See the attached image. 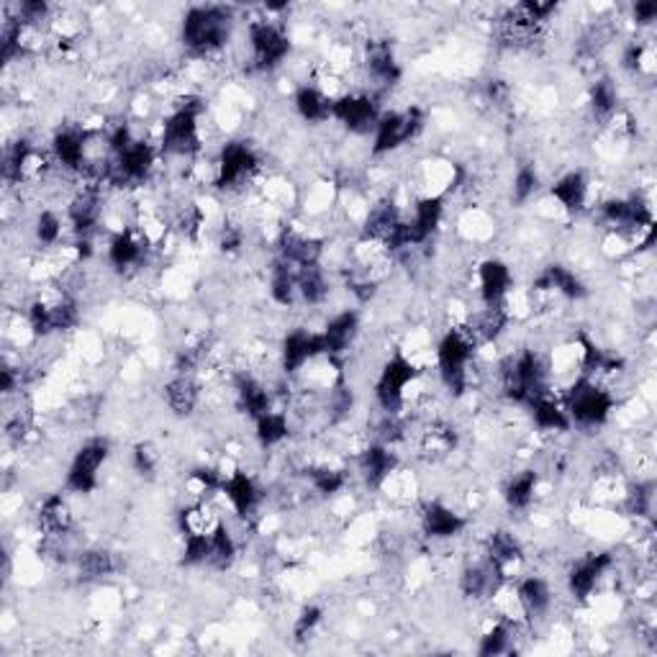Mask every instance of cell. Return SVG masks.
<instances>
[{"label": "cell", "instance_id": "1", "mask_svg": "<svg viewBox=\"0 0 657 657\" xmlns=\"http://www.w3.org/2000/svg\"><path fill=\"white\" fill-rule=\"evenodd\" d=\"M480 362L483 350L463 321L445 329V335L439 337L437 347H434V368H437L439 385L453 399H465L473 391L475 380L483 375Z\"/></svg>", "mask_w": 657, "mask_h": 657}, {"label": "cell", "instance_id": "2", "mask_svg": "<svg viewBox=\"0 0 657 657\" xmlns=\"http://www.w3.org/2000/svg\"><path fill=\"white\" fill-rule=\"evenodd\" d=\"M234 8L190 6L180 21V44L195 60H213L226 50L234 34Z\"/></svg>", "mask_w": 657, "mask_h": 657}, {"label": "cell", "instance_id": "3", "mask_svg": "<svg viewBox=\"0 0 657 657\" xmlns=\"http://www.w3.org/2000/svg\"><path fill=\"white\" fill-rule=\"evenodd\" d=\"M560 399L565 403L570 424L581 426V430H598V426L608 424V418L619 406L612 388L585 375H575L570 380L568 391H563Z\"/></svg>", "mask_w": 657, "mask_h": 657}, {"label": "cell", "instance_id": "4", "mask_svg": "<svg viewBox=\"0 0 657 657\" xmlns=\"http://www.w3.org/2000/svg\"><path fill=\"white\" fill-rule=\"evenodd\" d=\"M422 383V368L403 350H395L375 378V403L385 416H403L411 406V391Z\"/></svg>", "mask_w": 657, "mask_h": 657}, {"label": "cell", "instance_id": "5", "mask_svg": "<svg viewBox=\"0 0 657 657\" xmlns=\"http://www.w3.org/2000/svg\"><path fill=\"white\" fill-rule=\"evenodd\" d=\"M263 172V157L247 139H229L213 157V188L221 193H244Z\"/></svg>", "mask_w": 657, "mask_h": 657}, {"label": "cell", "instance_id": "6", "mask_svg": "<svg viewBox=\"0 0 657 657\" xmlns=\"http://www.w3.org/2000/svg\"><path fill=\"white\" fill-rule=\"evenodd\" d=\"M247 46L252 73L259 75H271L280 70L293 52L290 34L283 19H273L271 13L247 23Z\"/></svg>", "mask_w": 657, "mask_h": 657}, {"label": "cell", "instance_id": "7", "mask_svg": "<svg viewBox=\"0 0 657 657\" xmlns=\"http://www.w3.org/2000/svg\"><path fill=\"white\" fill-rule=\"evenodd\" d=\"M426 129V114L424 108L418 106H406V108H383L380 114L375 129H373V141H370V155L373 157H388L399 152L411 141L422 137Z\"/></svg>", "mask_w": 657, "mask_h": 657}, {"label": "cell", "instance_id": "8", "mask_svg": "<svg viewBox=\"0 0 657 657\" xmlns=\"http://www.w3.org/2000/svg\"><path fill=\"white\" fill-rule=\"evenodd\" d=\"M110 457V442L106 437L85 439L70 460L62 490L75 496H91L100 486V470Z\"/></svg>", "mask_w": 657, "mask_h": 657}, {"label": "cell", "instance_id": "9", "mask_svg": "<svg viewBox=\"0 0 657 657\" xmlns=\"http://www.w3.org/2000/svg\"><path fill=\"white\" fill-rule=\"evenodd\" d=\"M380 114H383L380 95L370 93L368 88L339 93L335 98V106H331V121H339L347 131L358 134V137L373 134Z\"/></svg>", "mask_w": 657, "mask_h": 657}, {"label": "cell", "instance_id": "10", "mask_svg": "<svg viewBox=\"0 0 657 657\" xmlns=\"http://www.w3.org/2000/svg\"><path fill=\"white\" fill-rule=\"evenodd\" d=\"M616 568V558L612 550H598V552H585L577 560H573V565L568 568L565 583H568V593L573 596L577 604H589V601L596 596L601 585L612 570Z\"/></svg>", "mask_w": 657, "mask_h": 657}, {"label": "cell", "instance_id": "11", "mask_svg": "<svg viewBox=\"0 0 657 657\" xmlns=\"http://www.w3.org/2000/svg\"><path fill=\"white\" fill-rule=\"evenodd\" d=\"M152 247L155 244L145 234V229H141L139 224H129L124 229H116V232H110L106 259L116 273H121V275L139 273V271H145L147 257H149V252H152Z\"/></svg>", "mask_w": 657, "mask_h": 657}, {"label": "cell", "instance_id": "12", "mask_svg": "<svg viewBox=\"0 0 657 657\" xmlns=\"http://www.w3.org/2000/svg\"><path fill=\"white\" fill-rule=\"evenodd\" d=\"M319 358H324V345H321L319 331L308 327H296L283 337L278 360L285 378H298Z\"/></svg>", "mask_w": 657, "mask_h": 657}, {"label": "cell", "instance_id": "13", "mask_svg": "<svg viewBox=\"0 0 657 657\" xmlns=\"http://www.w3.org/2000/svg\"><path fill=\"white\" fill-rule=\"evenodd\" d=\"M221 496L229 501V509L236 519L252 521L259 513V506L265 501V488L259 480L244 468H232L221 483Z\"/></svg>", "mask_w": 657, "mask_h": 657}, {"label": "cell", "instance_id": "14", "mask_svg": "<svg viewBox=\"0 0 657 657\" xmlns=\"http://www.w3.org/2000/svg\"><path fill=\"white\" fill-rule=\"evenodd\" d=\"M362 70H365L370 93L375 95L391 91L403 75L393 44L388 39H368L365 54H362Z\"/></svg>", "mask_w": 657, "mask_h": 657}, {"label": "cell", "instance_id": "15", "mask_svg": "<svg viewBox=\"0 0 657 657\" xmlns=\"http://www.w3.org/2000/svg\"><path fill=\"white\" fill-rule=\"evenodd\" d=\"M354 463H358L360 480L365 483V488L370 490L385 488L401 465L399 453H395L391 445H383V442L378 439L360 447L358 453H354Z\"/></svg>", "mask_w": 657, "mask_h": 657}, {"label": "cell", "instance_id": "16", "mask_svg": "<svg viewBox=\"0 0 657 657\" xmlns=\"http://www.w3.org/2000/svg\"><path fill=\"white\" fill-rule=\"evenodd\" d=\"M475 285H478L480 306H501L517 290V278L506 259L486 257L475 267Z\"/></svg>", "mask_w": 657, "mask_h": 657}, {"label": "cell", "instance_id": "17", "mask_svg": "<svg viewBox=\"0 0 657 657\" xmlns=\"http://www.w3.org/2000/svg\"><path fill=\"white\" fill-rule=\"evenodd\" d=\"M468 524L470 519L445 501H426L418 511V527H422L426 540L432 542L455 540L468 529Z\"/></svg>", "mask_w": 657, "mask_h": 657}, {"label": "cell", "instance_id": "18", "mask_svg": "<svg viewBox=\"0 0 657 657\" xmlns=\"http://www.w3.org/2000/svg\"><path fill=\"white\" fill-rule=\"evenodd\" d=\"M483 558L498 570V575H501L506 583L519 575V570L527 560L524 544H521V540L511 529H494V532L488 534L486 544H483Z\"/></svg>", "mask_w": 657, "mask_h": 657}, {"label": "cell", "instance_id": "19", "mask_svg": "<svg viewBox=\"0 0 657 657\" xmlns=\"http://www.w3.org/2000/svg\"><path fill=\"white\" fill-rule=\"evenodd\" d=\"M529 290L540 293V296L560 298V300H575V304L577 300L589 298L591 293L581 275L563 263H552L548 267H542V273L532 280Z\"/></svg>", "mask_w": 657, "mask_h": 657}, {"label": "cell", "instance_id": "20", "mask_svg": "<svg viewBox=\"0 0 657 657\" xmlns=\"http://www.w3.org/2000/svg\"><path fill=\"white\" fill-rule=\"evenodd\" d=\"M513 598H517L519 614L527 624L548 619L552 606H555V591L548 577L542 575H524L513 585Z\"/></svg>", "mask_w": 657, "mask_h": 657}, {"label": "cell", "instance_id": "21", "mask_svg": "<svg viewBox=\"0 0 657 657\" xmlns=\"http://www.w3.org/2000/svg\"><path fill=\"white\" fill-rule=\"evenodd\" d=\"M324 358L339 362L352 350L360 337V311L358 308H342L319 329Z\"/></svg>", "mask_w": 657, "mask_h": 657}, {"label": "cell", "instance_id": "22", "mask_svg": "<svg viewBox=\"0 0 657 657\" xmlns=\"http://www.w3.org/2000/svg\"><path fill=\"white\" fill-rule=\"evenodd\" d=\"M36 527L42 532L44 540H65L73 534L75 513L70 506L67 490H57V494L44 496L36 506Z\"/></svg>", "mask_w": 657, "mask_h": 657}, {"label": "cell", "instance_id": "23", "mask_svg": "<svg viewBox=\"0 0 657 657\" xmlns=\"http://www.w3.org/2000/svg\"><path fill=\"white\" fill-rule=\"evenodd\" d=\"M234 403L244 416L255 422V418L275 409V393L263 378L250 373V370H240L234 375Z\"/></svg>", "mask_w": 657, "mask_h": 657}, {"label": "cell", "instance_id": "24", "mask_svg": "<svg viewBox=\"0 0 657 657\" xmlns=\"http://www.w3.org/2000/svg\"><path fill=\"white\" fill-rule=\"evenodd\" d=\"M591 180L583 170H568L550 186V198L565 216H581L591 205Z\"/></svg>", "mask_w": 657, "mask_h": 657}, {"label": "cell", "instance_id": "25", "mask_svg": "<svg viewBox=\"0 0 657 657\" xmlns=\"http://www.w3.org/2000/svg\"><path fill=\"white\" fill-rule=\"evenodd\" d=\"M162 401L176 416H180V418L193 416L203 401L201 378L172 373L168 383L162 385Z\"/></svg>", "mask_w": 657, "mask_h": 657}, {"label": "cell", "instance_id": "26", "mask_svg": "<svg viewBox=\"0 0 657 657\" xmlns=\"http://www.w3.org/2000/svg\"><path fill=\"white\" fill-rule=\"evenodd\" d=\"M540 486H542L540 470L521 468L517 473H511L501 488V498H504L506 509L517 511V513H524L532 509L537 496H540Z\"/></svg>", "mask_w": 657, "mask_h": 657}, {"label": "cell", "instance_id": "27", "mask_svg": "<svg viewBox=\"0 0 657 657\" xmlns=\"http://www.w3.org/2000/svg\"><path fill=\"white\" fill-rule=\"evenodd\" d=\"M331 106H335V98L319 88L316 83H304L298 85L296 93H293V108L300 121L311 124V126H321L331 121Z\"/></svg>", "mask_w": 657, "mask_h": 657}, {"label": "cell", "instance_id": "28", "mask_svg": "<svg viewBox=\"0 0 657 657\" xmlns=\"http://www.w3.org/2000/svg\"><path fill=\"white\" fill-rule=\"evenodd\" d=\"M527 411H529V418H532L534 430L540 434H565L573 430V424H570V416L565 411V403L563 399H558L555 391L542 395V399H537Z\"/></svg>", "mask_w": 657, "mask_h": 657}, {"label": "cell", "instance_id": "29", "mask_svg": "<svg viewBox=\"0 0 657 657\" xmlns=\"http://www.w3.org/2000/svg\"><path fill=\"white\" fill-rule=\"evenodd\" d=\"M73 565L83 583H100L106 581V577H114L118 570H121L118 558L106 548H85L75 552Z\"/></svg>", "mask_w": 657, "mask_h": 657}, {"label": "cell", "instance_id": "30", "mask_svg": "<svg viewBox=\"0 0 657 657\" xmlns=\"http://www.w3.org/2000/svg\"><path fill=\"white\" fill-rule=\"evenodd\" d=\"M31 232H34V242L46 252H57V250L70 247V244L65 242V236L67 234L73 236V232H70V224H67V216H62L60 211L50 209V205L36 213Z\"/></svg>", "mask_w": 657, "mask_h": 657}, {"label": "cell", "instance_id": "31", "mask_svg": "<svg viewBox=\"0 0 657 657\" xmlns=\"http://www.w3.org/2000/svg\"><path fill=\"white\" fill-rule=\"evenodd\" d=\"M619 85H616L614 77L608 75H598L596 81H591L589 85V110L591 118L598 124H608L612 118L619 114Z\"/></svg>", "mask_w": 657, "mask_h": 657}, {"label": "cell", "instance_id": "32", "mask_svg": "<svg viewBox=\"0 0 657 657\" xmlns=\"http://www.w3.org/2000/svg\"><path fill=\"white\" fill-rule=\"evenodd\" d=\"M304 475L314 494H319L321 498H335L350 486V470L331 463H311Z\"/></svg>", "mask_w": 657, "mask_h": 657}, {"label": "cell", "instance_id": "33", "mask_svg": "<svg viewBox=\"0 0 657 657\" xmlns=\"http://www.w3.org/2000/svg\"><path fill=\"white\" fill-rule=\"evenodd\" d=\"M521 624V622H517ZM517 624L509 616H498L486 627L480 639H478V655L480 657H494V655H506L513 653V637H517Z\"/></svg>", "mask_w": 657, "mask_h": 657}, {"label": "cell", "instance_id": "34", "mask_svg": "<svg viewBox=\"0 0 657 657\" xmlns=\"http://www.w3.org/2000/svg\"><path fill=\"white\" fill-rule=\"evenodd\" d=\"M236 560H240V542H236V537L232 534V527L221 519L219 527L211 532L209 568L219 570V573H226V570L234 568Z\"/></svg>", "mask_w": 657, "mask_h": 657}, {"label": "cell", "instance_id": "35", "mask_svg": "<svg viewBox=\"0 0 657 657\" xmlns=\"http://www.w3.org/2000/svg\"><path fill=\"white\" fill-rule=\"evenodd\" d=\"M331 285L321 265L300 267L298 271V304L319 308L329 300Z\"/></svg>", "mask_w": 657, "mask_h": 657}, {"label": "cell", "instance_id": "36", "mask_svg": "<svg viewBox=\"0 0 657 657\" xmlns=\"http://www.w3.org/2000/svg\"><path fill=\"white\" fill-rule=\"evenodd\" d=\"M288 437H290L288 409H285V411L273 409V411H267L265 416L255 418V439L263 449L280 447Z\"/></svg>", "mask_w": 657, "mask_h": 657}, {"label": "cell", "instance_id": "37", "mask_svg": "<svg viewBox=\"0 0 657 657\" xmlns=\"http://www.w3.org/2000/svg\"><path fill=\"white\" fill-rule=\"evenodd\" d=\"M271 298L283 308H293L298 304V271L285 265L283 259H275L271 267Z\"/></svg>", "mask_w": 657, "mask_h": 657}, {"label": "cell", "instance_id": "38", "mask_svg": "<svg viewBox=\"0 0 657 657\" xmlns=\"http://www.w3.org/2000/svg\"><path fill=\"white\" fill-rule=\"evenodd\" d=\"M542 186L540 170H537L534 162H521L517 170H513L511 180V203L513 205H527L537 195V190Z\"/></svg>", "mask_w": 657, "mask_h": 657}, {"label": "cell", "instance_id": "39", "mask_svg": "<svg viewBox=\"0 0 657 657\" xmlns=\"http://www.w3.org/2000/svg\"><path fill=\"white\" fill-rule=\"evenodd\" d=\"M622 67L637 77H653L655 73V50L647 42H632L622 52Z\"/></svg>", "mask_w": 657, "mask_h": 657}, {"label": "cell", "instance_id": "40", "mask_svg": "<svg viewBox=\"0 0 657 657\" xmlns=\"http://www.w3.org/2000/svg\"><path fill=\"white\" fill-rule=\"evenodd\" d=\"M162 455L160 449L155 447V442H137L131 449V468L137 470L141 478H155L157 470H160Z\"/></svg>", "mask_w": 657, "mask_h": 657}, {"label": "cell", "instance_id": "41", "mask_svg": "<svg viewBox=\"0 0 657 657\" xmlns=\"http://www.w3.org/2000/svg\"><path fill=\"white\" fill-rule=\"evenodd\" d=\"M321 622H324V608L319 604L300 606L298 616L293 619V639H298L300 643V639L311 637L314 632L321 627Z\"/></svg>", "mask_w": 657, "mask_h": 657}, {"label": "cell", "instance_id": "42", "mask_svg": "<svg viewBox=\"0 0 657 657\" xmlns=\"http://www.w3.org/2000/svg\"><path fill=\"white\" fill-rule=\"evenodd\" d=\"M632 21H635L637 27H653L657 21V3H653V0H643V3L632 6Z\"/></svg>", "mask_w": 657, "mask_h": 657}]
</instances>
